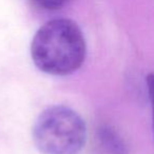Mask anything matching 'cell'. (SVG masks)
<instances>
[{
	"instance_id": "obj_2",
	"label": "cell",
	"mask_w": 154,
	"mask_h": 154,
	"mask_svg": "<svg viewBox=\"0 0 154 154\" xmlns=\"http://www.w3.org/2000/svg\"><path fill=\"white\" fill-rule=\"evenodd\" d=\"M32 134L42 154H78L86 145L87 127L73 109L53 106L37 117Z\"/></svg>"
},
{
	"instance_id": "obj_4",
	"label": "cell",
	"mask_w": 154,
	"mask_h": 154,
	"mask_svg": "<svg viewBox=\"0 0 154 154\" xmlns=\"http://www.w3.org/2000/svg\"><path fill=\"white\" fill-rule=\"evenodd\" d=\"M69 0H34V2L45 10H58L62 8Z\"/></svg>"
},
{
	"instance_id": "obj_1",
	"label": "cell",
	"mask_w": 154,
	"mask_h": 154,
	"mask_svg": "<svg viewBox=\"0 0 154 154\" xmlns=\"http://www.w3.org/2000/svg\"><path fill=\"white\" fill-rule=\"evenodd\" d=\"M87 56L86 39L76 22L57 18L45 23L34 35L31 57L37 69L54 76L77 71Z\"/></svg>"
},
{
	"instance_id": "obj_5",
	"label": "cell",
	"mask_w": 154,
	"mask_h": 154,
	"mask_svg": "<svg viewBox=\"0 0 154 154\" xmlns=\"http://www.w3.org/2000/svg\"><path fill=\"white\" fill-rule=\"evenodd\" d=\"M146 84H147V91L149 95V100L151 103L152 110V124H153V131H154V73H150L146 78Z\"/></svg>"
},
{
	"instance_id": "obj_3",
	"label": "cell",
	"mask_w": 154,
	"mask_h": 154,
	"mask_svg": "<svg viewBox=\"0 0 154 154\" xmlns=\"http://www.w3.org/2000/svg\"><path fill=\"white\" fill-rule=\"evenodd\" d=\"M99 139L103 147L111 154H127V148L120 136L111 128H103L99 131Z\"/></svg>"
}]
</instances>
